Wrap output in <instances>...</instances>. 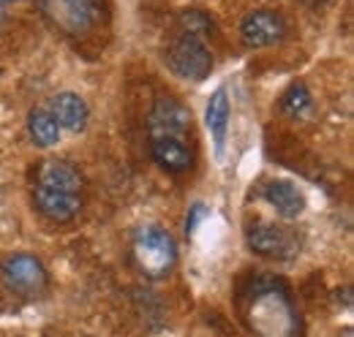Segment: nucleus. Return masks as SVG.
Returning <instances> with one entry per match:
<instances>
[{"instance_id":"obj_15","label":"nucleus","mask_w":354,"mask_h":337,"mask_svg":"<svg viewBox=\"0 0 354 337\" xmlns=\"http://www.w3.org/2000/svg\"><path fill=\"white\" fill-rule=\"evenodd\" d=\"M28 131H30V139L39 147H52V144L60 142V126L49 115V109H33L30 117H28Z\"/></svg>"},{"instance_id":"obj_16","label":"nucleus","mask_w":354,"mask_h":337,"mask_svg":"<svg viewBox=\"0 0 354 337\" xmlns=\"http://www.w3.org/2000/svg\"><path fill=\"white\" fill-rule=\"evenodd\" d=\"M310 106H313V98H310L308 87L303 82H295L283 93V98H281L283 115H289V117H295V120H300L303 115H308Z\"/></svg>"},{"instance_id":"obj_17","label":"nucleus","mask_w":354,"mask_h":337,"mask_svg":"<svg viewBox=\"0 0 354 337\" xmlns=\"http://www.w3.org/2000/svg\"><path fill=\"white\" fill-rule=\"evenodd\" d=\"M180 25H183V33H191V36H199V39L213 28V22L202 11H183L180 14Z\"/></svg>"},{"instance_id":"obj_18","label":"nucleus","mask_w":354,"mask_h":337,"mask_svg":"<svg viewBox=\"0 0 354 337\" xmlns=\"http://www.w3.org/2000/svg\"><path fill=\"white\" fill-rule=\"evenodd\" d=\"M205 218V204H194L191 212H188V220H185V231L188 234H194L196 231V223Z\"/></svg>"},{"instance_id":"obj_8","label":"nucleus","mask_w":354,"mask_h":337,"mask_svg":"<svg viewBox=\"0 0 354 337\" xmlns=\"http://www.w3.org/2000/svg\"><path fill=\"white\" fill-rule=\"evenodd\" d=\"M286 36V22L281 14L270 11V8H259L251 11L243 25H240V39L248 49H262V46H272Z\"/></svg>"},{"instance_id":"obj_1","label":"nucleus","mask_w":354,"mask_h":337,"mask_svg":"<svg viewBox=\"0 0 354 337\" xmlns=\"http://www.w3.org/2000/svg\"><path fill=\"white\" fill-rule=\"evenodd\" d=\"M248 321L259 337H295L297 332V313L286 291H278L275 286L259 289L254 294Z\"/></svg>"},{"instance_id":"obj_5","label":"nucleus","mask_w":354,"mask_h":337,"mask_svg":"<svg viewBox=\"0 0 354 337\" xmlns=\"http://www.w3.org/2000/svg\"><path fill=\"white\" fill-rule=\"evenodd\" d=\"M0 275H3L6 289L19 296H36L46 289L44 264L30 253L8 256L3 261V267H0Z\"/></svg>"},{"instance_id":"obj_6","label":"nucleus","mask_w":354,"mask_h":337,"mask_svg":"<svg viewBox=\"0 0 354 337\" xmlns=\"http://www.w3.org/2000/svg\"><path fill=\"white\" fill-rule=\"evenodd\" d=\"M248 248L267 258H292L300 248V242L289 229L278 223L257 220L248 226Z\"/></svg>"},{"instance_id":"obj_12","label":"nucleus","mask_w":354,"mask_h":337,"mask_svg":"<svg viewBox=\"0 0 354 337\" xmlns=\"http://www.w3.org/2000/svg\"><path fill=\"white\" fill-rule=\"evenodd\" d=\"M153 158L156 164L172 174H183L194 166V150L185 144V139H172V136H164V139H153Z\"/></svg>"},{"instance_id":"obj_13","label":"nucleus","mask_w":354,"mask_h":337,"mask_svg":"<svg viewBox=\"0 0 354 337\" xmlns=\"http://www.w3.org/2000/svg\"><path fill=\"white\" fill-rule=\"evenodd\" d=\"M36 185L82 196V174H80V168H74L66 161H44L39 168V182Z\"/></svg>"},{"instance_id":"obj_11","label":"nucleus","mask_w":354,"mask_h":337,"mask_svg":"<svg viewBox=\"0 0 354 337\" xmlns=\"http://www.w3.org/2000/svg\"><path fill=\"white\" fill-rule=\"evenodd\" d=\"M265 199L272 210L286 220L300 218L306 210V196L297 191V185L286 182V180H272L265 185Z\"/></svg>"},{"instance_id":"obj_2","label":"nucleus","mask_w":354,"mask_h":337,"mask_svg":"<svg viewBox=\"0 0 354 337\" xmlns=\"http://www.w3.org/2000/svg\"><path fill=\"white\" fill-rule=\"evenodd\" d=\"M133 258L147 278H167L177 264V245L161 226H142L133 231Z\"/></svg>"},{"instance_id":"obj_9","label":"nucleus","mask_w":354,"mask_h":337,"mask_svg":"<svg viewBox=\"0 0 354 337\" xmlns=\"http://www.w3.org/2000/svg\"><path fill=\"white\" fill-rule=\"evenodd\" d=\"M33 202H36V210L49 220H55V223H66L82 210V196L80 193L52 191V188H41V185H36Z\"/></svg>"},{"instance_id":"obj_4","label":"nucleus","mask_w":354,"mask_h":337,"mask_svg":"<svg viewBox=\"0 0 354 337\" xmlns=\"http://www.w3.org/2000/svg\"><path fill=\"white\" fill-rule=\"evenodd\" d=\"M41 11L66 36H85L101 19L98 0H41Z\"/></svg>"},{"instance_id":"obj_7","label":"nucleus","mask_w":354,"mask_h":337,"mask_svg":"<svg viewBox=\"0 0 354 337\" xmlns=\"http://www.w3.org/2000/svg\"><path fill=\"white\" fill-rule=\"evenodd\" d=\"M147 131H150V139H164V136L185 139L191 133V109L185 104H180L177 98L164 95L156 101V106L150 112Z\"/></svg>"},{"instance_id":"obj_3","label":"nucleus","mask_w":354,"mask_h":337,"mask_svg":"<svg viewBox=\"0 0 354 337\" xmlns=\"http://www.w3.org/2000/svg\"><path fill=\"white\" fill-rule=\"evenodd\" d=\"M167 63L180 79H191V82H202L213 71V55H210L207 44L191 33H180L175 41L169 44Z\"/></svg>"},{"instance_id":"obj_19","label":"nucleus","mask_w":354,"mask_h":337,"mask_svg":"<svg viewBox=\"0 0 354 337\" xmlns=\"http://www.w3.org/2000/svg\"><path fill=\"white\" fill-rule=\"evenodd\" d=\"M3 17H6V14H3V8H0V25H3Z\"/></svg>"},{"instance_id":"obj_14","label":"nucleus","mask_w":354,"mask_h":337,"mask_svg":"<svg viewBox=\"0 0 354 337\" xmlns=\"http://www.w3.org/2000/svg\"><path fill=\"white\" fill-rule=\"evenodd\" d=\"M205 123L213 133V142H216V155H223V142H226V128H229V98H226V90L218 87L210 101H207V109H205Z\"/></svg>"},{"instance_id":"obj_10","label":"nucleus","mask_w":354,"mask_h":337,"mask_svg":"<svg viewBox=\"0 0 354 337\" xmlns=\"http://www.w3.org/2000/svg\"><path fill=\"white\" fill-rule=\"evenodd\" d=\"M49 115L57 120V126L66 128V131H85L90 120V109H88V101L77 93H57L49 104Z\"/></svg>"}]
</instances>
